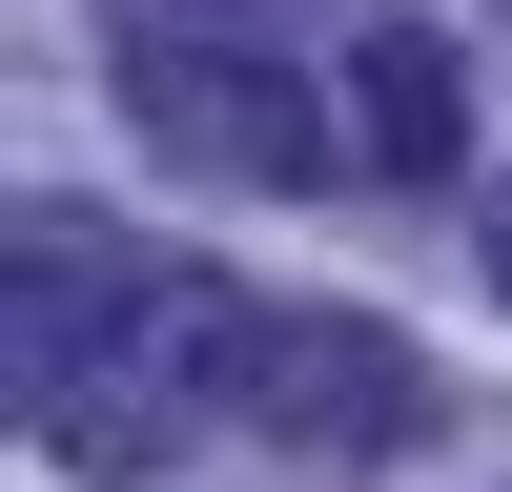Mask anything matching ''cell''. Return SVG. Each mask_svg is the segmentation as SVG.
Segmentation results:
<instances>
[{
	"instance_id": "obj_1",
	"label": "cell",
	"mask_w": 512,
	"mask_h": 492,
	"mask_svg": "<svg viewBox=\"0 0 512 492\" xmlns=\"http://www.w3.org/2000/svg\"><path fill=\"white\" fill-rule=\"evenodd\" d=\"M246 349H267V308L226 267L21 205V431L62 472H164L185 431H246Z\"/></svg>"
},
{
	"instance_id": "obj_2",
	"label": "cell",
	"mask_w": 512,
	"mask_h": 492,
	"mask_svg": "<svg viewBox=\"0 0 512 492\" xmlns=\"http://www.w3.org/2000/svg\"><path fill=\"white\" fill-rule=\"evenodd\" d=\"M123 123H144L185 185H328L349 123L267 62V41H123Z\"/></svg>"
},
{
	"instance_id": "obj_3",
	"label": "cell",
	"mask_w": 512,
	"mask_h": 492,
	"mask_svg": "<svg viewBox=\"0 0 512 492\" xmlns=\"http://www.w3.org/2000/svg\"><path fill=\"white\" fill-rule=\"evenodd\" d=\"M246 431H308L328 472H369V451L431 431V369H410L390 328H349V308H267V349H246Z\"/></svg>"
},
{
	"instance_id": "obj_4",
	"label": "cell",
	"mask_w": 512,
	"mask_h": 492,
	"mask_svg": "<svg viewBox=\"0 0 512 492\" xmlns=\"http://www.w3.org/2000/svg\"><path fill=\"white\" fill-rule=\"evenodd\" d=\"M349 164H390V185H451V164H472V62H451L431 21L349 41Z\"/></svg>"
},
{
	"instance_id": "obj_5",
	"label": "cell",
	"mask_w": 512,
	"mask_h": 492,
	"mask_svg": "<svg viewBox=\"0 0 512 492\" xmlns=\"http://www.w3.org/2000/svg\"><path fill=\"white\" fill-rule=\"evenodd\" d=\"M103 21H123V41H267L287 0H103Z\"/></svg>"
},
{
	"instance_id": "obj_6",
	"label": "cell",
	"mask_w": 512,
	"mask_h": 492,
	"mask_svg": "<svg viewBox=\"0 0 512 492\" xmlns=\"http://www.w3.org/2000/svg\"><path fill=\"white\" fill-rule=\"evenodd\" d=\"M492 287H512V185H492Z\"/></svg>"
}]
</instances>
